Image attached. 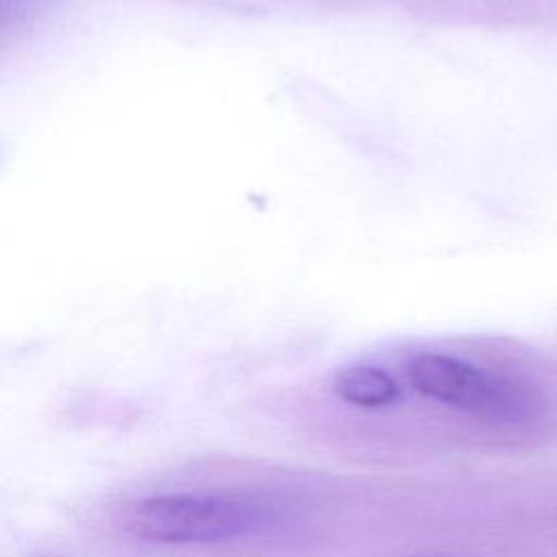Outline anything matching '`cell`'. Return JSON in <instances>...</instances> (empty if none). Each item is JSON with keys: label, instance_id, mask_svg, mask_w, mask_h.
<instances>
[{"label": "cell", "instance_id": "cell-1", "mask_svg": "<svg viewBox=\"0 0 557 557\" xmlns=\"http://www.w3.org/2000/svg\"><path fill=\"white\" fill-rule=\"evenodd\" d=\"M272 503L231 492H163L128 503L122 529L152 544H215L272 531Z\"/></svg>", "mask_w": 557, "mask_h": 557}, {"label": "cell", "instance_id": "cell-2", "mask_svg": "<svg viewBox=\"0 0 557 557\" xmlns=\"http://www.w3.org/2000/svg\"><path fill=\"white\" fill-rule=\"evenodd\" d=\"M407 379L418 394L490 422L524 424L542 411L529 385L442 352L411 357Z\"/></svg>", "mask_w": 557, "mask_h": 557}, {"label": "cell", "instance_id": "cell-3", "mask_svg": "<svg viewBox=\"0 0 557 557\" xmlns=\"http://www.w3.org/2000/svg\"><path fill=\"white\" fill-rule=\"evenodd\" d=\"M333 394L355 407L381 409L400 398L398 381L376 366H348L335 372Z\"/></svg>", "mask_w": 557, "mask_h": 557}, {"label": "cell", "instance_id": "cell-4", "mask_svg": "<svg viewBox=\"0 0 557 557\" xmlns=\"http://www.w3.org/2000/svg\"><path fill=\"white\" fill-rule=\"evenodd\" d=\"M411 557H463V555H411Z\"/></svg>", "mask_w": 557, "mask_h": 557}]
</instances>
